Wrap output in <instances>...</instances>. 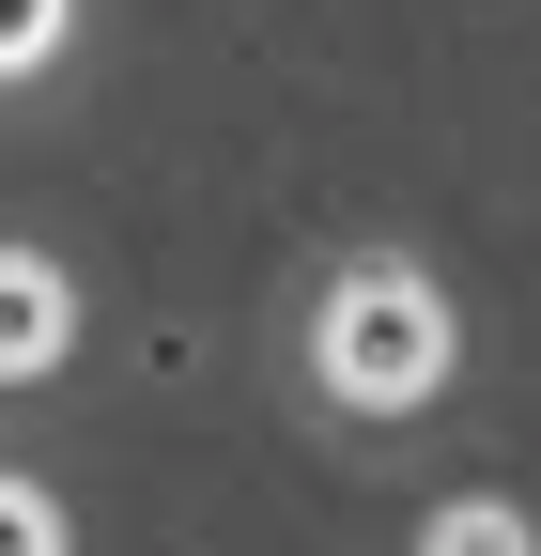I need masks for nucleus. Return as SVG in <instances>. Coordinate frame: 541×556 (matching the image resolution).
Returning <instances> with one entry per match:
<instances>
[{"label":"nucleus","instance_id":"5","mask_svg":"<svg viewBox=\"0 0 541 556\" xmlns=\"http://www.w3.org/2000/svg\"><path fill=\"white\" fill-rule=\"evenodd\" d=\"M0 556H62V510L32 495V479H0Z\"/></svg>","mask_w":541,"mask_h":556},{"label":"nucleus","instance_id":"1","mask_svg":"<svg viewBox=\"0 0 541 556\" xmlns=\"http://www.w3.org/2000/svg\"><path fill=\"white\" fill-rule=\"evenodd\" d=\"M310 356H325V387H341L356 417H402V402L449 387V294H433L418 263H356L341 294H325Z\"/></svg>","mask_w":541,"mask_h":556},{"label":"nucleus","instance_id":"3","mask_svg":"<svg viewBox=\"0 0 541 556\" xmlns=\"http://www.w3.org/2000/svg\"><path fill=\"white\" fill-rule=\"evenodd\" d=\"M418 556H541V526H526L511 495H449V510L418 526Z\"/></svg>","mask_w":541,"mask_h":556},{"label":"nucleus","instance_id":"2","mask_svg":"<svg viewBox=\"0 0 541 556\" xmlns=\"http://www.w3.org/2000/svg\"><path fill=\"white\" fill-rule=\"evenodd\" d=\"M62 340H78V294H62V263H32V248H0V387H32V371H62Z\"/></svg>","mask_w":541,"mask_h":556},{"label":"nucleus","instance_id":"4","mask_svg":"<svg viewBox=\"0 0 541 556\" xmlns=\"http://www.w3.org/2000/svg\"><path fill=\"white\" fill-rule=\"evenodd\" d=\"M62 16H78V0H0V78H32V62L62 47Z\"/></svg>","mask_w":541,"mask_h":556}]
</instances>
